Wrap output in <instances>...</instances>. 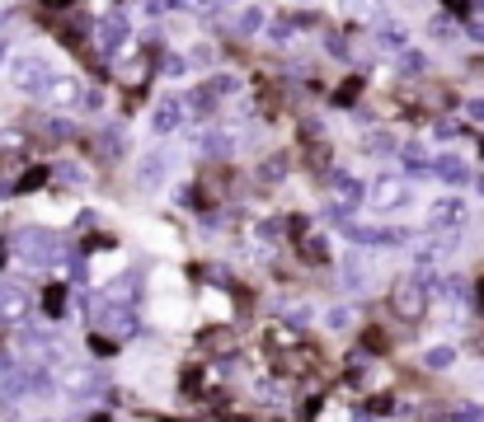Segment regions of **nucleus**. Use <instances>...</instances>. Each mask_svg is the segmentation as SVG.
Returning a JSON list of instances; mask_svg holds the SVG:
<instances>
[{"label": "nucleus", "mask_w": 484, "mask_h": 422, "mask_svg": "<svg viewBox=\"0 0 484 422\" xmlns=\"http://www.w3.org/2000/svg\"><path fill=\"white\" fill-rule=\"evenodd\" d=\"M43 10L47 14H61V10H71V0H43Z\"/></svg>", "instance_id": "25"}, {"label": "nucleus", "mask_w": 484, "mask_h": 422, "mask_svg": "<svg viewBox=\"0 0 484 422\" xmlns=\"http://www.w3.org/2000/svg\"><path fill=\"white\" fill-rule=\"evenodd\" d=\"M47 178H52V169H47V165H38V169H29V174H24L19 183H14V192H38V188L47 183Z\"/></svg>", "instance_id": "11"}, {"label": "nucleus", "mask_w": 484, "mask_h": 422, "mask_svg": "<svg viewBox=\"0 0 484 422\" xmlns=\"http://www.w3.org/2000/svg\"><path fill=\"white\" fill-rule=\"evenodd\" d=\"M183 0H151V14H160V10H179Z\"/></svg>", "instance_id": "23"}, {"label": "nucleus", "mask_w": 484, "mask_h": 422, "mask_svg": "<svg viewBox=\"0 0 484 422\" xmlns=\"http://www.w3.org/2000/svg\"><path fill=\"white\" fill-rule=\"evenodd\" d=\"M400 66H405L409 76H418V71H428V61H423L418 52H405V61H400Z\"/></svg>", "instance_id": "20"}, {"label": "nucleus", "mask_w": 484, "mask_h": 422, "mask_svg": "<svg viewBox=\"0 0 484 422\" xmlns=\"http://www.w3.org/2000/svg\"><path fill=\"white\" fill-rule=\"evenodd\" d=\"M395 310L405 314V319H414V314L423 310V282L418 277H405L400 287H395Z\"/></svg>", "instance_id": "3"}, {"label": "nucleus", "mask_w": 484, "mask_h": 422, "mask_svg": "<svg viewBox=\"0 0 484 422\" xmlns=\"http://www.w3.org/2000/svg\"><path fill=\"white\" fill-rule=\"evenodd\" d=\"M99 38H104V52H118V47L132 38V29H127V19L123 14H109V19L99 24Z\"/></svg>", "instance_id": "6"}, {"label": "nucleus", "mask_w": 484, "mask_h": 422, "mask_svg": "<svg viewBox=\"0 0 484 422\" xmlns=\"http://www.w3.org/2000/svg\"><path fill=\"white\" fill-rule=\"evenodd\" d=\"M451 422H484V408H475V403H461V408L451 413Z\"/></svg>", "instance_id": "19"}, {"label": "nucleus", "mask_w": 484, "mask_h": 422, "mask_svg": "<svg viewBox=\"0 0 484 422\" xmlns=\"http://www.w3.org/2000/svg\"><path fill=\"white\" fill-rule=\"evenodd\" d=\"M451 356H456V352H451V347H433V352L423 356V361H428L433 371H442V366H451Z\"/></svg>", "instance_id": "17"}, {"label": "nucleus", "mask_w": 484, "mask_h": 422, "mask_svg": "<svg viewBox=\"0 0 484 422\" xmlns=\"http://www.w3.org/2000/svg\"><path fill=\"white\" fill-rule=\"evenodd\" d=\"M10 85L24 89V94H47L56 85V71L47 66L43 56H14L10 61Z\"/></svg>", "instance_id": "1"}, {"label": "nucleus", "mask_w": 484, "mask_h": 422, "mask_svg": "<svg viewBox=\"0 0 484 422\" xmlns=\"http://www.w3.org/2000/svg\"><path fill=\"white\" fill-rule=\"evenodd\" d=\"M381 43H390V47H405V34H400V29H390V34H381Z\"/></svg>", "instance_id": "26"}, {"label": "nucleus", "mask_w": 484, "mask_h": 422, "mask_svg": "<svg viewBox=\"0 0 484 422\" xmlns=\"http://www.w3.org/2000/svg\"><path fill=\"white\" fill-rule=\"evenodd\" d=\"M216 99H221V89H216V85H203V89H198V94H193V108H198V118H212Z\"/></svg>", "instance_id": "10"}, {"label": "nucleus", "mask_w": 484, "mask_h": 422, "mask_svg": "<svg viewBox=\"0 0 484 422\" xmlns=\"http://www.w3.org/2000/svg\"><path fill=\"white\" fill-rule=\"evenodd\" d=\"M47 99H52V103H71V99H76V85H71V80H56V85L47 89Z\"/></svg>", "instance_id": "15"}, {"label": "nucleus", "mask_w": 484, "mask_h": 422, "mask_svg": "<svg viewBox=\"0 0 484 422\" xmlns=\"http://www.w3.org/2000/svg\"><path fill=\"white\" fill-rule=\"evenodd\" d=\"M0 56H5V43H0Z\"/></svg>", "instance_id": "28"}, {"label": "nucleus", "mask_w": 484, "mask_h": 422, "mask_svg": "<svg viewBox=\"0 0 484 422\" xmlns=\"http://www.w3.org/2000/svg\"><path fill=\"white\" fill-rule=\"evenodd\" d=\"M165 174H169V155L165 150H151V155H141V165H136V183H141V188H156Z\"/></svg>", "instance_id": "4"}, {"label": "nucleus", "mask_w": 484, "mask_h": 422, "mask_svg": "<svg viewBox=\"0 0 484 422\" xmlns=\"http://www.w3.org/2000/svg\"><path fill=\"white\" fill-rule=\"evenodd\" d=\"M334 188H338V197H343V202H358L362 197V183H358V178H348V174H338Z\"/></svg>", "instance_id": "12"}, {"label": "nucleus", "mask_w": 484, "mask_h": 422, "mask_svg": "<svg viewBox=\"0 0 484 422\" xmlns=\"http://www.w3.org/2000/svg\"><path fill=\"white\" fill-rule=\"evenodd\" d=\"M405 202H409L405 183H376V192H372V207H381V211H395V207H405Z\"/></svg>", "instance_id": "7"}, {"label": "nucleus", "mask_w": 484, "mask_h": 422, "mask_svg": "<svg viewBox=\"0 0 484 422\" xmlns=\"http://www.w3.org/2000/svg\"><path fill=\"white\" fill-rule=\"evenodd\" d=\"M465 113H470V123H484V99H470V103H465Z\"/></svg>", "instance_id": "21"}, {"label": "nucleus", "mask_w": 484, "mask_h": 422, "mask_svg": "<svg viewBox=\"0 0 484 422\" xmlns=\"http://www.w3.org/2000/svg\"><path fill=\"white\" fill-rule=\"evenodd\" d=\"M433 169H438V174L447 178V183H465V178H470V169H465V165H461V160H456V155H442V160H438V165H433Z\"/></svg>", "instance_id": "9"}, {"label": "nucleus", "mask_w": 484, "mask_h": 422, "mask_svg": "<svg viewBox=\"0 0 484 422\" xmlns=\"http://www.w3.org/2000/svg\"><path fill=\"white\" fill-rule=\"evenodd\" d=\"M287 174V155H268L263 160V178H282Z\"/></svg>", "instance_id": "18"}, {"label": "nucleus", "mask_w": 484, "mask_h": 422, "mask_svg": "<svg viewBox=\"0 0 484 422\" xmlns=\"http://www.w3.org/2000/svg\"><path fill=\"white\" fill-rule=\"evenodd\" d=\"M480 305H484V277H480Z\"/></svg>", "instance_id": "27"}, {"label": "nucleus", "mask_w": 484, "mask_h": 422, "mask_svg": "<svg viewBox=\"0 0 484 422\" xmlns=\"http://www.w3.org/2000/svg\"><path fill=\"white\" fill-rule=\"evenodd\" d=\"M428 221H433V230H456V225L465 221V207H461V197H442V202H433Z\"/></svg>", "instance_id": "2"}, {"label": "nucleus", "mask_w": 484, "mask_h": 422, "mask_svg": "<svg viewBox=\"0 0 484 422\" xmlns=\"http://www.w3.org/2000/svg\"><path fill=\"white\" fill-rule=\"evenodd\" d=\"M362 347H367V352H385V347H390V338H385L381 329H367V334H362Z\"/></svg>", "instance_id": "16"}, {"label": "nucleus", "mask_w": 484, "mask_h": 422, "mask_svg": "<svg viewBox=\"0 0 484 422\" xmlns=\"http://www.w3.org/2000/svg\"><path fill=\"white\" fill-rule=\"evenodd\" d=\"M61 305H66V291H61V287H47L43 291V310L47 314H61Z\"/></svg>", "instance_id": "14"}, {"label": "nucleus", "mask_w": 484, "mask_h": 422, "mask_svg": "<svg viewBox=\"0 0 484 422\" xmlns=\"http://www.w3.org/2000/svg\"><path fill=\"white\" fill-rule=\"evenodd\" d=\"M287 34H292L287 24H273V29H268V38H273V43H287Z\"/></svg>", "instance_id": "24"}, {"label": "nucleus", "mask_w": 484, "mask_h": 422, "mask_svg": "<svg viewBox=\"0 0 484 422\" xmlns=\"http://www.w3.org/2000/svg\"><path fill=\"white\" fill-rule=\"evenodd\" d=\"M240 34H259L263 29V10H254V5H249V10H240Z\"/></svg>", "instance_id": "13"}, {"label": "nucleus", "mask_w": 484, "mask_h": 422, "mask_svg": "<svg viewBox=\"0 0 484 422\" xmlns=\"http://www.w3.org/2000/svg\"><path fill=\"white\" fill-rule=\"evenodd\" d=\"M358 89H362V85H358V80H348V85L338 89V103H348V99H358Z\"/></svg>", "instance_id": "22"}, {"label": "nucleus", "mask_w": 484, "mask_h": 422, "mask_svg": "<svg viewBox=\"0 0 484 422\" xmlns=\"http://www.w3.org/2000/svg\"><path fill=\"white\" fill-rule=\"evenodd\" d=\"M24 314H29V300H24L14 287H5L0 291V324H14V319H24Z\"/></svg>", "instance_id": "8"}, {"label": "nucleus", "mask_w": 484, "mask_h": 422, "mask_svg": "<svg viewBox=\"0 0 484 422\" xmlns=\"http://www.w3.org/2000/svg\"><path fill=\"white\" fill-rule=\"evenodd\" d=\"M179 123H183V103H179V99H160V103H156V118H151V127H156L160 136H169Z\"/></svg>", "instance_id": "5"}]
</instances>
